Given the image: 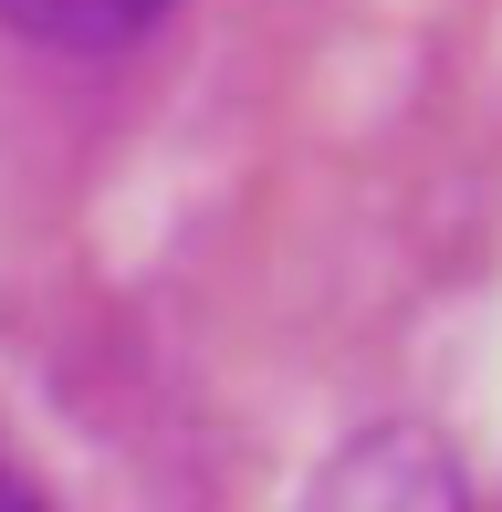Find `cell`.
Listing matches in <instances>:
<instances>
[{"instance_id":"obj_1","label":"cell","mask_w":502,"mask_h":512,"mask_svg":"<svg viewBox=\"0 0 502 512\" xmlns=\"http://www.w3.org/2000/svg\"><path fill=\"white\" fill-rule=\"evenodd\" d=\"M293 512H471V481L419 418H377V429L335 439Z\"/></svg>"},{"instance_id":"obj_2","label":"cell","mask_w":502,"mask_h":512,"mask_svg":"<svg viewBox=\"0 0 502 512\" xmlns=\"http://www.w3.org/2000/svg\"><path fill=\"white\" fill-rule=\"evenodd\" d=\"M178 0H0V32H21L32 53H126V42H147L157 21H168Z\"/></svg>"},{"instance_id":"obj_3","label":"cell","mask_w":502,"mask_h":512,"mask_svg":"<svg viewBox=\"0 0 502 512\" xmlns=\"http://www.w3.org/2000/svg\"><path fill=\"white\" fill-rule=\"evenodd\" d=\"M0 512H53V502H42V481H32V460H21L11 439H0Z\"/></svg>"}]
</instances>
